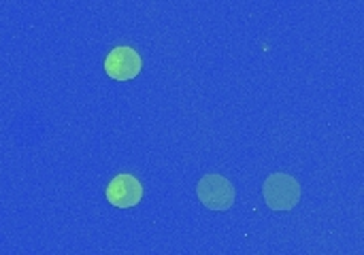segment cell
Returning <instances> with one entry per match:
<instances>
[{"mask_svg": "<svg viewBox=\"0 0 364 255\" xmlns=\"http://www.w3.org/2000/svg\"><path fill=\"white\" fill-rule=\"evenodd\" d=\"M262 194L271 211H292L301 200V185L294 177L275 173L264 181Z\"/></svg>", "mask_w": 364, "mask_h": 255, "instance_id": "1", "label": "cell"}, {"mask_svg": "<svg viewBox=\"0 0 364 255\" xmlns=\"http://www.w3.org/2000/svg\"><path fill=\"white\" fill-rule=\"evenodd\" d=\"M198 200L211 211H228L235 205V188L220 175H207L196 188Z\"/></svg>", "mask_w": 364, "mask_h": 255, "instance_id": "2", "label": "cell"}, {"mask_svg": "<svg viewBox=\"0 0 364 255\" xmlns=\"http://www.w3.org/2000/svg\"><path fill=\"white\" fill-rule=\"evenodd\" d=\"M141 55L132 47H115L105 60V70L115 81H130L141 72Z\"/></svg>", "mask_w": 364, "mask_h": 255, "instance_id": "3", "label": "cell"}, {"mask_svg": "<svg viewBox=\"0 0 364 255\" xmlns=\"http://www.w3.org/2000/svg\"><path fill=\"white\" fill-rule=\"evenodd\" d=\"M143 198V185L132 175H117L107 188V200L117 209L136 207Z\"/></svg>", "mask_w": 364, "mask_h": 255, "instance_id": "4", "label": "cell"}]
</instances>
